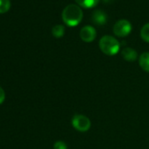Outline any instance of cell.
<instances>
[{
	"mask_svg": "<svg viewBox=\"0 0 149 149\" xmlns=\"http://www.w3.org/2000/svg\"><path fill=\"white\" fill-rule=\"evenodd\" d=\"M84 13L82 9L77 5H68L62 11L61 18L65 25L68 26H77L83 19Z\"/></svg>",
	"mask_w": 149,
	"mask_h": 149,
	"instance_id": "cell-1",
	"label": "cell"
},
{
	"mask_svg": "<svg viewBox=\"0 0 149 149\" xmlns=\"http://www.w3.org/2000/svg\"><path fill=\"white\" fill-rule=\"evenodd\" d=\"M99 48L104 54L112 56L118 53L120 44L114 37L111 35H104L99 40Z\"/></svg>",
	"mask_w": 149,
	"mask_h": 149,
	"instance_id": "cell-2",
	"label": "cell"
},
{
	"mask_svg": "<svg viewBox=\"0 0 149 149\" xmlns=\"http://www.w3.org/2000/svg\"><path fill=\"white\" fill-rule=\"evenodd\" d=\"M71 122L73 127L81 132L89 131L91 126V122L90 118L82 114H74L72 118Z\"/></svg>",
	"mask_w": 149,
	"mask_h": 149,
	"instance_id": "cell-3",
	"label": "cell"
},
{
	"mask_svg": "<svg viewBox=\"0 0 149 149\" xmlns=\"http://www.w3.org/2000/svg\"><path fill=\"white\" fill-rule=\"evenodd\" d=\"M132 32V25L126 19H120L113 26V33L118 37H126Z\"/></svg>",
	"mask_w": 149,
	"mask_h": 149,
	"instance_id": "cell-4",
	"label": "cell"
},
{
	"mask_svg": "<svg viewBox=\"0 0 149 149\" xmlns=\"http://www.w3.org/2000/svg\"><path fill=\"white\" fill-rule=\"evenodd\" d=\"M97 37V31L91 26H85L80 31V38L84 42H92Z\"/></svg>",
	"mask_w": 149,
	"mask_h": 149,
	"instance_id": "cell-5",
	"label": "cell"
},
{
	"mask_svg": "<svg viewBox=\"0 0 149 149\" xmlns=\"http://www.w3.org/2000/svg\"><path fill=\"white\" fill-rule=\"evenodd\" d=\"M91 19L97 26H104L108 20V15L103 10H97L93 13Z\"/></svg>",
	"mask_w": 149,
	"mask_h": 149,
	"instance_id": "cell-6",
	"label": "cell"
},
{
	"mask_svg": "<svg viewBox=\"0 0 149 149\" xmlns=\"http://www.w3.org/2000/svg\"><path fill=\"white\" fill-rule=\"evenodd\" d=\"M121 55L124 58V60L127 61H134L137 60L138 58V53L135 49L132 48V47H125L122 52H121Z\"/></svg>",
	"mask_w": 149,
	"mask_h": 149,
	"instance_id": "cell-7",
	"label": "cell"
},
{
	"mask_svg": "<svg viewBox=\"0 0 149 149\" xmlns=\"http://www.w3.org/2000/svg\"><path fill=\"white\" fill-rule=\"evenodd\" d=\"M139 64L144 71L149 73V52L141 54V55L139 57Z\"/></svg>",
	"mask_w": 149,
	"mask_h": 149,
	"instance_id": "cell-8",
	"label": "cell"
},
{
	"mask_svg": "<svg viewBox=\"0 0 149 149\" xmlns=\"http://www.w3.org/2000/svg\"><path fill=\"white\" fill-rule=\"evenodd\" d=\"M76 2L77 3L78 6L84 7V8H93L95 7L98 2L99 0H76Z\"/></svg>",
	"mask_w": 149,
	"mask_h": 149,
	"instance_id": "cell-9",
	"label": "cell"
},
{
	"mask_svg": "<svg viewBox=\"0 0 149 149\" xmlns=\"http://www.w3.org/2000/svg\"><path fill=\"white\" fill-rule=\"evenodd\" d=\"M65 33V27L62 25H56L52 28V34L55 38H61Z\"/></svg>",
	"mask_w": 149,
	"mask_h": 149,
	"instance_id": "cell-10",
	"label": "cell"
},
{
	"mask_svg": "<svg viewBox=\"0 0 149 149\" xmlns=\"http://www.w3.org/2000/svg\"><path fill=\"white\" fill-rule=\"evenodd\" d=\"M140 37L144 41L149 43V23L144 25L143 27L141 28V30H140Z\"/></svg>",
	"mask_w": 149,
	"mask_h": 149,
	"instance_id": "cell-11",
	"label": "cell"
},
{
	"mask_svg": "<svg viewBox=\"0 0 149 149\" xmlns=\"http://www.w3.org/2000/svg\"><path fill=\"white\" fill-rule=\"evenodd\" d=\"M11 7L10 0H0V13H6Z\"/></svg>",
	"mask_w": 149,
	"mask_h": 149,
	"instance_id": "cell-12",
	"label": "cell"
},
{
	"mask_svg": "<svg viewBox=\"0 0 149 149\" xmlns=\"http://www.w3.org/2000/svg\"><path fill=\"white\" fill-rule=\"evenodd\" d=\"M67 144L62 140H58L54 144V149H67Z\"/></svg>",
	"mask_w": 149,
	"mask_h": 149,
	"instance_id": "cell-13",
	"label": "cell"
},
{
	"mask_svg": "<svg viewBox=\"0 0 149 149\" xmlns=\"http://www.w3.org/2000/svg\"><path fill=\"white\" fill-rule=\"evenodd\" d=\"M6 99V93H5V91L0 87V104H3L4 101Z\"/></svg>",
	"mask_w": 149,
	"mask_h": 149,
	"instance_id": "cell-14",
	"label": "cell"
},
{
	"mask_svg": "<svg viewBox=\"0 0 149 149\" xmlns=\"http://www.w3.org/2000/svg\"><path fill=\"white\" fill-rule=\"evenodd\" d=\"M112 1V0H104V2H105V3H111Z\"/></svg>",
	"mask_w": 149,
	"mask_h": 149,
	"instance_id": "cell-15",
	"label": "cell"
}]
</instances>
